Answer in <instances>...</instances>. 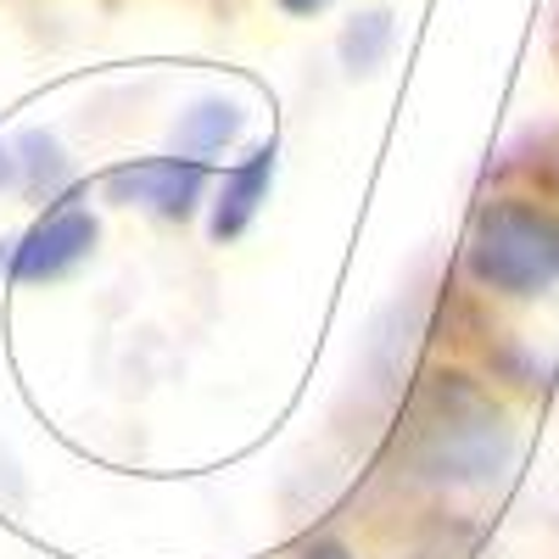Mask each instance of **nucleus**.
<instances>
[{"mask_svg":"<svg viewBox=\"0 0 559 559\" xmlns=\"http://www.w3.org/2000/svg\"><path fill=\"white\" fill-rule=\"evenodd\" d=\"M17 179V157L7 152V146H0V191H7V185Z\"/></svg>","mask_w":559,"mask_h":559,"instance_id":"obj_11","label":"nucleus"},{"mask_svg":"<svg viewBox=\"0 0 559 559\" xmlns=\"http://www.w3.org/2000/svg\"><path fill=\"white\" fill-rule=\"evenodd\" d=\"M207 197V163L202 157H134V163H118L107 174V202L118 207H140L152 218H168V224H185Z\"/></svg>","mask_w":559,"mask_h":559,"instance_id":"obj_4","label":"nucleus"},{"mask_svg":"<svg viewBox=\"0 0 559 559\" xmlns=\"http://www.w3.org/2000/svg\"><path fill=\"white\" fill-rule=\"evenodd\" d=\"M17 179H23V191L28 197H39V202H62V197H73V168H68V157H62V146L45 129H28L23 140H17Z\"/></svg>","mask_w":559,"mask_h":559,"instance_id":"obj_6","label":"nucleus"},{"mask_svg":"<svg viewBox=\"0 0 559 559\" xmlns=\"http://www.w3.org/2000/svg\"><path fill=\"white\" fill-rule=\"evenodd\" d=\"M392 39H397V23L386 7H369L358 17H347L342 39H336V51H342V68L347 73H376L386 57H392Z\"/></svg>","mask_w":559,"mask_h":559,"instance_id":"obj_8","label":"nucleus"},{"mask_svg":"<svg viewBox=\"0 0 559 559\" xmlns=\"http://www.w3.org/2000/svg\"><path fill=\"white\" fill-rule=\"evenodd\" d=\"M297 559H353V548H347V543H336V537H313Z\"/></svg>","mask_w":559,"mask_h":559,"instance_id":"obj_9","label":"nucleus"},{"mask_svg":"<svg viewBox=\"0 0 559 559\" xmlns=\"http://www.w3.org/2000/svg\"><path fill=\"white\" fill-rule=\"evenodd\" d=\"M274 140H263L258 152H247L236 168H229L218 179V191H213V213H207V236L213 241H241L252 218L263 213L269 202V185H274Z\"/></svg>","mask_w":559,"mask_h":559,"instance_id":"obj_5","label":"nucleus"},{"mask_svg":"<svg viewBox=\"0 0 559 559\" xmlns=\"http://www.w3.org/2000/svg\"><path fill=\"white\" fill-rule=\"evenodd\" d=\"M464 269H471L476 286L515 302L554 292L559 286V213L526 197L487 202L471 224V241H464Z\"/></svg>","mask_w":559,"mask_h":559,"instance_id":"obj_2","label":"nucleus"},{"mask_svg":"<svg viewBox=\"0 0 559 559\" xmlns=\"http://www.w3.org/2000/svg\"><path fill=\"white\" fill-rule=\"evenodd\" d=\"M102 241V224L90 207H73V197L51 202L17 241H0V274L12 286H51L68 280Z\"/></svg>","mask_w":559,"mask_h":559,"instance_id":"obj_3","label":"nucleus"},{"mask_svg":"<svg viewBox=\"0 0 559 559\" xmlns=\"http://www.w3.org/2000/svg\"><path fill=\"white\" fill-rule=\"evenodd\" d=\"M509 448H515V431H509L503 408L464 376H442L414 414V471L426 481L442 487L492 481L509 464Z\"/></svg>","mask_w":559,"mask_h":559,"instance_id":"obj_1","label":"nucleus"},{"mask_svg":"<svg viewBox=\"0 0 559 559\" xmlns=\"http://www.w3.org/2000/svg\"><path fill=\"white\" fill-rule=\"evenodd\" d=\"M241 123H247V112L236 107V102H224V96H207V102H197L191 112L179 118V129H174V140H179V152L185 157H213V152H224L229 140L241 134Z\"/></svg>","mask_w":559,"mask_h":559,"instance_id":"obj_7","label":"nucleus"},{"mask_svg":"<svg viewBox=\"0 0 559 559\" xmlns=\"http://www.w3.org/2000/svg\"><path fill=\"white\" fill-rule=\"evenodd\" d=\"M280 12H292V17H313V12H324L331 0H274Z\"/></svg>","mask_w":559,"mask_h":559,"instance_id":"obj_10","label":"nucleus"}]
</instances>
